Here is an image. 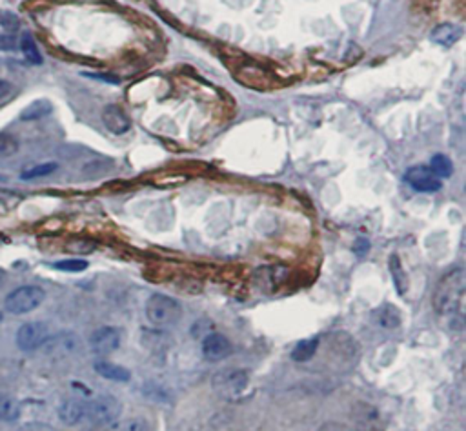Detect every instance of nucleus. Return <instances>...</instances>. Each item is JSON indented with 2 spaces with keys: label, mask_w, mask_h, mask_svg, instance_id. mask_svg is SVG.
Instances as JSON below:
<instances>
[{
  "label": "nucleus",
  "mask_w": 466,
  "mask_h": 431,
  "mask_svg": "<svg viewBox=\"0 0 466 431\" xmlns=\"http://www.w3.org/2000/svg\"><path fill=\"white\" fill-rule=\"evenodd\" d=\"M231 353H233V346L230 338L224 337L222 333H208L203 338V355L208 361H224Z\"/></svg>",
  "instance_id": "nucleus-9"
},
{
  "label": "nucleus",
  "mask_w": 466,
  "mask_h": 431,
  "mask_svg": "<svg viewBox=\"0 0 466 431\" xmlns=\"http://www.w3.org/2000/svg\"><path fill=\"white\" fill-rule=\"evenodd\" d=\"M0 26H2V28H6V31L10 29V33L13 35V31H17V29L20 28V20H19V17H17V15L11 13V11H8V13L0 15Z\"/></svg>",
  "instance_id": "nucleus-26"
},
{
  "label": "nucleus",
  "mask_w": 466,
  "mask_h": 431,
  "mask_svg": "<svg viewBox=\"0 0 466 431\" xmlns=\"http://www.w3.org/2000/svg\"><path fill=\"white\" fill-rule=\"evenodd\" d=\"M102 122L115 135H124L132 130V118L127 117V113L117 104H109L102 109Z\"/></svg>",
  "instance_id": "nucleus-10"
},
{
  "label": "nucleus",
  "mask_w": 466,
  "mask_h": 431,
  "mask_svg": "<svg viewBox=\"0 0 466 431\" xmlns=\"http://www.w3.org/2000/svg\"><path fill=\"white\" fill-rule=\"evenodd\" d=\"M59 418L66 426H77L80 422H84V400L79 398H68L59 406Z\"/></svg>",
  "instance_id": "nucleus-12"
},
{
  "label": "nucleus",
  "mask_w": 466,
  "mask_h": 431,
  "mask_svg": "<svg viewBox=\"0 0 466 431\" xmlns=\"http://www.w3.org/2000/svg\"><path fill=\"white\" fill-rule=\"evenodd\" d=\"M93 370L99 373L100 377L108 380H114V382H127L132 379V371L126 370L124 366L114 364V362L108 361H99L93 364Z\"/></svg>",
  "instance_id": "nucleus-13"
},
{
  "label": "nucleus",
  "mask_w": 466,
  "mask_h": 431,
  "mask_svg": "<svg viewBox=\"0 0 466 431\" xmlns=\"http://www.w3.org/2000/svg\"><path fill=\"white\" fill-rule=\"evenodd\" d=\"M55 269H61V272H68V273H79L84 272L86 267H88V262L82 260V258H66V260H59V262L53 264Z\"/></svg>",
  "instance_id": "nucleus-24"
},
{
  "label": "nucleus",
  "mask_w": 466,
  "mask_h": 431,
  "mask_svg": "<svg viewBox=\"0 0 466 431\" xmlns=\"http://www.w3.org/2000/svg\"><path fill=\"white\" fill-rule=\"evenodd\" d=\"M428 168L432 169L433 173L437 175L439 178H448V177H452V173H453L452 160L448 159L446 155H441V153L432 157V162H430Z\"/></svg>",
  "instance_id": "nucleus-21"
},
{
  "label": "nucleus",
  "mask_w": 466,
  "mask_h": 431,
  "mask_svg": "<svg viewBox=\"0 0 466 431\" xmlns=\"http://www.w3.org/2000/svg\"><path fill=\"white\" fill-rule=\"evenodd\" d=\"M17 38L11 33L0 35V52H15L17 49Z\"/></svg>",
  "instance_id": "nucleus-28"
},
{
  "label": "nucleus",
  "mask_w": 466,
  "mask_h": 431,
  "mask_svg": "<svg viewBox=\"0 0 466 431\" xmlns=\"http://www.w3.org/2000/svg\"><path fill=\"white\" fill-rule=\"evenodd\" d=\"M317 431H363V430H357V428L343 424V422H325Z\"/></svg>",
  "instance_id": "nucleus-27"
},
{
  "label": "nucleus",
  "mask_w": 466,
  "mask_h": 431,
  "mask_svg": "<svg viewBox=\"0 0 466 431\" xmlns=\"http://www.w3.org/2000/svg\"><path fill=\"white\" fill-rule=\"evenodd\" d=\"M90 346L97 355H109L121 346V331L114 326L97 328L90 337Z\"/></svg>",
  "instance_id": "nucleus-8"
},
{
  "label": "nucleus",
  "mask_w": 466,
  "mask_h": 431,
  "mask_svg": "<svg viewBox=\"0 0 466 431\" xmlns=\"http://www.w3.org/2000/svg\"><path fill=\"white\" fill-rule=\"evenodd\" d=\"M390 273H391V281H394V286H396L397 293L399 295H405L406 290H408L410 282H408V275H406L405 267L401 264L399 255H391L390 257Z\"/></svg>",
  "instance_id": "nucleus-19"
},
{
  "label": "nucleus",
  "mask_w": 466,
  "mask_h": 431,
  "mask_svg": "<svg viewBox=\"0 0 466 431\" xmlns=\"http://www.w3.org/2000/svg\"><path fill=\"white\" fill-rule=\"evenodd\" d=\"M19 47L20 52H22L24 58H26L29 64H35V66L42 64V55H40V49H38L37 42H35L33 35L28 33V31H24L22 37H20L19 40Z\"/></svg>",
  "instance_id": "nucleus-18"
},
{
  "label": "nucleus",
  "mask_w": 466,
  "mask_h": 431,
  "mask_svg": "<svg viewBox=\"0 0 466 431\" xmlns=\"http://www.w3.org/2000/svg\"><path fill=\"white\" fill-rule=\"evenodd\" d=\"M146 317L155 328H173L182 319V306L173 297L153 293L146 302Z\"/></svg>",
  "instance_id": "nucleus-2"
},
{
  "label": "nucleus",
  "mask_w": 466,
  "mask_h": 431,
  "mask_svg": "<svg viewBox=\"0 0 466 431\" xmlns=\"http://www.w3.org/2000/svg\"><path fill=\"white\" fill-rule=\"evenodd\" d=\"M405 180L415 189V191L433 193L443 188V180L433 173L428 166H412L406 171Z\"/></svg>",
  "instance_id": "nucleus-7"
},
{
  "label": "nucleus",
  "mask_w": 466,
  "mask_h": 431,
  "mask_svg": "<svg viewBox=\"0 0 466 431\" xmlns=\"http://www.w3.org/2000/svg\"><path fill=\"white\" fill-rule=\"evenodd\" d=\"M466 290V276L463 267H456L439 281L433 293V310L443 317L457 315L463 308Z\"/></svg>",
  "instance_id": "nucleus-1"
},
{
  "label": "nucleus",
  "mask_w": 466,
  "mask_h": 431,
  "mask_svg": "<svg viewBox=\"0 0 466 431\" xmlns=\"http://www.w3.org/2000/svg\"><path fill=\"white\" fill-rule=\"evenodd\" d=\"M6 282H8V272L4 267H0V288H4Z\"/></svg>",
  "instance_id": "nucleus-31"
},
{
  "label": "nucleus",
  "mask_w": 466,
  "mask_h": 431,
  "mask_svg": "<svg viewBox=\"0 0 466 431\" xmlns=\"http://www.w3.org/2000/svg\"><path fill=\"white\" fill-rule=\"evenodd\" d=\"M0 322H2V311H0Z\"/></svg>",
  "instance_id": "nucleus-33"
},
{
  "label": "nucleus",
  "mask_w": 466,
  "mask_h": 431,
  "mask_svg": "<svg viewBox=\"0 0 466 431\" xmlns=\"http://www.w3.org/2000/svg\"><path fill=\"white\" fill-rule=\"evenodd\" d=\"M52 338V329L42 320L22 324L17 331V346L22 352H35Z\"/></svg>",
  "instance_id": "nucleus-6"
},
{
  "label": "nucleus",
  "mask_w": 466,
  "mask_h": 431,
  "mask_svg": "<svg viewBox=\"0 0 466 431\" xmlns=\"http://www.w3.org/2000/svg\"><path fill=\"white\" fill-rule=\"evenodd\" d=\"M53 111L52 102L47 99H37L33 102H29L26 108L20 111V120L24 122H31V120H38V118L47 117L49 113Z\"/></svg>",
  "instance_id": "nucleus-15"
},
{
  "label": "nucleus",
  "mask_w": 466,
  "mask_h": 431,
  "mask_svg": "<svg viewBox=\"0 0 466 431\" xmlns=\"http://www.w3.org/2000/svg\"><path fill=\"white\" fill-rule=\"evenodd\" d=\"M11 91V84L8 82V80H2L0 79V99H4V97H8Z\"/></svg>",
  "instance_id": "nucleus-30"
},
{
  "label": "nucleus",
  "mask_w": 466,
  "mask_h": 431,
  "mask_svg": "<svg viewBox=\"0 0 466 431\" xmlns=\"http://www.w3.org/2000/svg\"><path fill=\"white\" fill-rule=\"evenodd\" d=\"M250 386V373L242 368H222L212 375V389L219 397L233 400Z\"/></svg>",
  "instance_id": "nucleus-3"
},
{
  "label": "nucleus",
  "mask_w": 466,
  "mask_h": 431,
  "mask_svg": "<svg viewBox=\"0 0 466 431\" xmlns=\"http://www.w3.org/2000/svg\"><path fill=\"white\" fill-rule=\"evenodd\" d=\"M0 182H8V177H4V175H0Z\"/></svg>",
  "instance_id": "nucleus-32"
},
{
  "label": "nucleus",
  "mask_w": 466,
  "mask_h": 431,
  "mask_svg": "<svg viewBox=\"0 0 466 431\" xmlns=\"http://www.w3.org/2000/svg\"><path fill=\"white\" fill-rule=\"evenodd\" d=\"M102 431H150V422L144 417L117 418L108 426H104Z\"/></svg>",
  "instance_id": "nucleus-16"
},
{
  "label": "nucleus",
  "mask_w": 466,
  "mask_h": 431,
  "mask_svg": "<svg viewBox=\"0 0 466 431\" xmlns=\"http://www.w3.org/2000/svg\"><path fill=\"white\" fill-rule=\"evenodd\" d=\"M463 37V28L461 26H457V24H439L435 28L430 31V40L439 46L443 47H450L453 46L456 42H459Z\"/></svg>",
  "instance_id": "nucleus-11"
},
{
  "label": "nucleus",
  "mask_w": 466,
  "mask_h": 431,
  "mask_svg": "<svg viewBox=\"0 0 466 431\" xmlns=\"http://www.w3.org/2000/svg\"><path fill=\"white\" fill-rule=\"evenodd\" d=\"M44 299H46V291L42 288L26 284V286L15 288L10 295L6 297V310L13 315H26L37 310L44 302Z\"/></svg>",
  "instance_id": "nucleus-5"
},
{
  "label": "nucleus",
  "mask_w": 466,
  "mask_h": 431,
  "mask_svg": "<svg viewBox=\"0 0 466 431\" xmlns=\"http://www.w3.org/2000/svg\"><path fill=\"white\" fill-rule=\"evenodd\" d=\"M319 346H320V338L319 337H313V338H306V340H301V343H299L295 347H293L292 361H295V362H310L311 359L316 356V353L319 352Z\"/></svg>",
  "instance_id": "nucleus-17"
},
{
  "label": "nucleus",
  "mask_w": 466,
  "mask_h": 431,
  "mask_svg": "<svg viewBox=\"0 0 466 431\" xmlns=\"http://www.w3.org/2000/svg\"><path fill=\"white\" fill-rule=\"evenodd\" d=\"M20 417V404L10 395H0V422H11Z\"/></svg>",
  "instance_id": "nucleus-20"
},
{
  "label": "nucleus",
  "mask_w": 466,
  "mask_h": 431,
  "mask_svg": "<svg viewBox=\"0 0 466 431\" xmlns=\"http://www.w3.org/2000/svg\"><path fill=\"white\" fill-rule=\"evenodd\" d=\"M59 166L55 162H46V164H38L35 168H29L26 171L20 173V178L22 180H33V178H40V177H47V175H52L53 171H57Z\"/></svg>",
  "instance_id": "nucleus-22"
},
{
  "label": "nucleus",
  "mask_w": 466,
  "mask_h": 431,
  "mask_svg": "<svg viewBox=\"0 0 466 431\" xmlns=\"http://www.w3.org/2000/svg\"><path fill=\"white\" fill-rule=\"evenodd\" d=\"M19 151V141L10 133H0V159L13 157Z\"/></svg>",
  "instance_id": "nucleus-23"
},
{
  "label": "nucleus",
  "mask_w": 466,
  "mask_h": 431,
  "mask_svg": "<svg viewBox=\"0 0 466 431\" xmlns=\"http://www.w3.org/2000/svg\"><path fill=\"white\" fill-rule=\"evenodd\" d=\"M401 319H403L401 311L394 304H382L381 308H377L373 311V320H375V324L385 329L399 328Z\"/></svg>",
  "instance_id": "nucleus-14"
},
{
  "label": "nucleus",
  "mask_w": 466,
  "mask_h": 431,
  "mask_svg": "<svg viewBox=\"0 0 466 431\" xmlns=\"http://www.w3.org/2000/svg\"><path fill=\"white\" fill-rule=\"evenodd\" d=\"M15 431H57V430L49 426V424H44V422H28V424H24V426H20L19 430Z\"/></svg>",
  "instance_id": "nucleus-29"
},
{
  "label": "nucleus",
  "mask_w": 466,
  "mask_h": 431,
  "mask_svg": "<svg viewBox=\"0 0 466 431\" xmlns=\"http://www.w3.org/2000/svg\"><path fill=\"white\" fill-rule=\"evenodd\" d=\"M142 393H144V397L155 400V402H170L171 400L170 393H168L164 388H160V386L157 384H151V382L144 386V391H142Z\"/></svg>",
  "instance_id": "nucleus-25"
},
{
  "label": "nucleus",
  "mask_w": 466,
  "mask_h": 431,
  "mask_svg": "<svg viewBox=\"0 0 466 431\" xmlns=\"http://www.w3.org/2000/svg\"><path fill=\"white\" fill-rule=\"evenodd\" d=\"M123 406L115 397L100 395L91 400H84V421H88L93 426H108L117 418H121Z\"/></svg>",
  "instance_id": "nucleus-4"
}]
</instances>
